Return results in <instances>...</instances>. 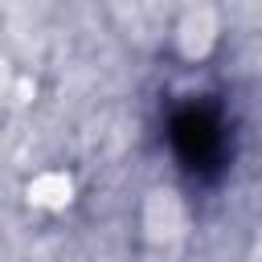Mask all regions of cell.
<instances>
[{
  "label": "cell",
  "instance_id": "6da1fadb",
  "mask_svg": "<svg viewBox=\"0 0 262 262\" xmlns=\"http://www.w3.org/2000/svg\"><path fill=\"white\" fill-rule=\"evenodd\" d=\"M143 229L151 242H176L188 229V209L176 188H151L143 201Z\"/></svg>",
  "mask_w": 262,
  "mask_h": 262
},
{
  "label": "cell",
  "instance_id": "7a4b0ae2",
  "mask_svg": "<svg viewBox=\"0 0 262 262\" xmlns=\"http://www.w3.org/2000/svg\"><path fill=\"white\" fill-rule=\"evenodd\" d=\"M217 33H221L217 12L209 4H192L180 16V25H176V49H180V57L184 61H205L213 53V45H217Z\"/></svg>",
  "mask_w": 262,
  "mask_h": 262
},
{
  "label": "cell",
  "instance_id": "3957f363",
  "mask_svg": "<svg viewBox=\"0 0 262 262\" xmlns=\"http://www.w3.org/2000/svg\"><path fill=\"white\" fill-rule=\"evenodd\" d=\"M25 192H29V205L57 213V209H70L74 205V176L61 172V168H45V172H37L29 180Z\"/></svg>",
  "mask_w": 262,
  "mask_h": 262
},
{
  "label": "cell",
  "instance_id": "277c9868",
  "mask_svg": "<svg viewBox=\"0 0 262 262\" xmlns=\"http://www.w3.org/2000/svg\"><path fill=\"white\" fill-rule=\"evenodd\" d=\"M0 86H4V57H0Z\"/></svg>",
  "mask_w": 262,
  "mask_h": 262
}]
</instances>
